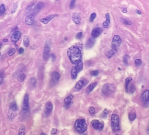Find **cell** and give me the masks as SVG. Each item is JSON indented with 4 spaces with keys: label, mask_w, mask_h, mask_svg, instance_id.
<instances>
[{
    "label": "cell",
    "mask_w": 149,
    "mask_h": 135,
    "mask_svg": "<svg viewBox=\"0 0 149 135\" xmlns=\"http://www.w3.org/2000/svg\"><path fill=\"white\" fill-rule=\"evenodd\" d=\"M67 55L73 64H77L82 61V53L80 48L77 45H72L69 48Z\"/></svg>",
    "instance_id": "6da1fadb"
},
{
    "label": "cell",
    "mask_w": 149,
    "mask_h": 135,
    "mask_svg": "<svg viewBox=\"0 0 149 135\" xmlns=\"http://www.w3.org/2000/svg\"><path fill=\"white\" fill-rule=\"evenodd\" d=\"M74 128L79 133H84L87 129V125L86 121L83 119H77L75 122Z\"/></svg>",
    "instance_id": "7a4b0ae2"
},
{
    "label": "cell",
    "mask_w": 149,
    "mask_h": 135,
    "mask_svg": "<svg viewBox=\"0 0 149 135\" xmlns=\"http://www.w3.org/2000/svg\"><path fill=\"white\" fill-rule=\"evenodd\" d=\"M111 127L114 132L120 130V118L116 114H112L111 116Z\"/></svg>",
    "instance_id": "3957f363"
},
{
    "label": "cell",
    "mask_w": 149,
    "mask_h": 135,
    "mask_svg": "<svg viewBox=\"0 0 149 135\" xmlns=\"http://www.w3.org/2000/svg\"><path fill=\"white\" fill-rule=\"evenodd\" d=\"M115 89V86L113 84L107 83L103 86L102 91L104 95L109 96L114 92Z\"/></svg>",
    "instance_id": "277c9868"
},
{
    "label": "cell",
    "mask_w": 149,
    "mask_h": 135,
    "mask_svg": "<svg viewBox=\"0 0 149 135\" xmlns=\"http://www.w3.org/2000/svg\"><path fill=\"white\" fill-rule=\"evenodd\" d=\"M141 101L144 108L149 107V90L148 89L143 91L141 95Z\"/></svg>",
    "instance_id": "5b68a950"
},
{
    "label": "cell",
    "mask_w": 149,
    "mask_h": 135,
    "mask_svg": "<svg viewBox=\"0 0 149 135\" xmlns=\"http://www.w3.org/2000/svg\"><path fill=\"white\" fill-rule=\"evenodd\" d=\"M122 42V40L121 37L118 35H115L114 36L112 41V48L115 52L118 51V49L120 45H121Z\"/></svg>",
    "instance_id": "8992f818"
},
{
    "label": "cell",
    "mask_w": 149,
    "mask_h": 135,
    "mask_svg": "<svg viewBox=\"0 0 149 135\" xmlns=\"http://www.w3.org/2000/svg\"><path fill=\"white\" fill-rule=\"evenodd\" d=\"M91 125L95 129L102 130L104 128V124L99 120H93L91 121Z\"/></svg>",
    "instance_id": "52a82bcc"
},
{
    "label": "cell",
    "mask_w": 149,
    "mask_h": 135,
    "mask_svg": "<svg viewBox=\"0 0 149 135\" xmlns=\"http://www.w3.org/2000/svg\"><path fill=\"white\" fill-rule=\"evenodd\" d=\"M28 109H29V96L27 93H25L23 99L22 110L23 112H26Z\"/></svg>",
    "instance_id": "ba28073f"
},
{
    "label": "cell",
    "mask_w": 149,
    "mask_h": 135,
    "mask_svg": "<svg viewBox=\"0 0 149 135\" xmlns=\"http://www.w3.org/2000/svg\"><path fill=\"white\" fill-rule=\"evenodd\" d=\"M88 83V81L85 79H81L78 81L77 83H76L75 86L74 87V91H79L84 86H85Z\"/></svg>",
    "instance_id": "9c48e42d"
},
{
    "label": "cell",
    "mask_w": 149,
    "mask_h": 135,
    "mask_svg": "<svg viewBox=\"0 0 149 135\" xmlns=\"http://www.w3.org/2000/svg\"><path fill=\"white\" fill-rule=\"evenodd\" d=\"M50 47L48 44L46 43L45 46H44L43 53V57L44 61H46L49 60L50 56Z\"/></svg>",
    "instance_id": "30bf717a"
},
{
    "label": "cell",
    "mask_w": 149,
    "mask_h": 135,
    "mask_svg": "<svg viewBox=\"0 0 149 135\" xmlns=\"http://www.w3.org/2000/svg\"><path fill=\"white\" fill-rule=\"evenodd\" d=\"M44 7V3L43 2H38L37 3L35 6V7L33 9V10L32 11L31 14L34 15L35 17L36 16V15L38 14V13L41 10V9L43 8Z\"/></svg>",
    "instance_id": "8fae6325"
},
{
    "label": "cell",
    "mask_w": 149,
    "mask_h": 135,
    "mask_svg": "<svg viewBox=\"0 0 149 135\" xmlns=\"http://www.w3.org/2000/svg\"><path fill=\"white\" fill-rule=\"evenodd\" d=\"M72 20L77 26H79L81 22L80 13H79V12H75V13H74L72 14Z\"/></svg>",
    "instance_id": "7c38bea8"
},
{
    "label": "cell",
    "mask_w": 149,
    "mask_h": 135,
    "mask_svg": "<svg viewBox=\"0 0 149 135\" xmlns=\"http://www.w3.org/2000/svg\"><path fill=\"white\" fill-rule=\"evenodd\" d=\"M21 36V32H19L18 31H15V32H14L13 34H12L11 37L12 42L13 43H16L17 42H18V40H20Z\"/></svg>",
    "instance_id": "4fadbf2b"
},
{
    "label": "cell",
    "mask_w": 149,
    "mask_h": 135,
    "mask_svg": "<svg viewBox=\"0 0 149 135\" xmlns=\"http://www.w3.org/2000/svg\"><path fill=\"white\" fill-rule=\"evenodd\" d=\"M103 32V30L101 27H96L91 32V36L93 38L95 39L99 37Z\"/></svg>",
    "instance_id": "5bb4252c"
},
{
    "label": "cell",
    "mask_w": 149,
    "mask_h": 135,
    "mask_svg": "<svg viewBox=\"0 0 149 135\" xmlns=\"http://www.w3.org/2000/svg\"><path fill=\"white\" fill-rule=\"evenodd\" d=\"M35 16L32 14H28L27 16L25 18V22L28 26H32L34 23Z\"/></svg>",
    "instance_id": "9a60e30c"
},
{
    "label": "cell",
    "mask_w": 149,
    "mask_h": 135,
    "mask_svg": "<svg viewBox=\"0 0 149 135\" xmlns=\"http://www.w3.org/2000/svg\"><path fill=\"white\" fill-rule=\"evenodd\" d=\"M56 16H58V15H56V14L50 15H48V16H47L45 18H41L40 21L44 24H47V23L50 22L51 21L52 19H53V18H54L55 17H56Z\"/></svg>",
    "instance_id": "2e32d148"
},
{
    "label": "cell",
    "mask_w": 149,
    "mask_h": 135,
    "mask_svg": "<svg viewBox=\"0 0 149 135\" xmlns=\"http://www.w3.org/2000/svg\"><path fill=\"white\" fill-rule=\"evenodd\" d=\"M52 109H53V105L52 102L51 101H47L45 105V111H44L45 114L46 116H49L51 114V112Z\"/></svg>",
    "instance_id": "e0dca14e"
},
{
    "label": "cell",
    "mask_w": 149,
    "mask_h": 135,
    "mask_svg": "<svg viewBox=\"0 0 149 135\" xmlns=\"http://www.w3.org/2000/svg\"><path fill=\"white\" fill-rule=\"evenodd\" d=\"M60 78V74L57 71L53 72L51 76V81L53 83H56L58 82Z\"/></svg>",
    "instance_id": "ac0fdd59"
},
{
    "label": "cell",
    "mask_w": 149,
    "mask_h": 135,
    "mask_svg": "<svg viewBox=\"0 0 149 135\" xmlns=\"http://www.w3.org/2000/svg\"><path fill=\"white\" fill-rule=\"evenodd\" d=\"M95 42H96V40L93 37L88 39L85 44V48L88 49L92 48L94 46Z\"/></svg>",
    "instance_id": "d6986e66"
},
{
    "label": "cell",
    "mask_w": 149,
    "mask_h": 135,
    "mask_svg": "<svg viewBox=\"0 0 149 135\" xmlns=\"http://www.w3.org/2000/svg\"><path fill=\"white\" fill-rule=\"evenodd\" d=\"M18 110V106L17 103H16V102H12L10 104V106H9V112L17 114V112Z\"/></svg>",
    "instance_id": "ffe728a7"
},
{
    "label": "cell",
    "mask_w": 149,
    "mask_h": 135,
    "mask_svg": "<svg viewBox=\"0 0 149 135\" xmlns=\"http://www.w3.org/2000/svg\"><path fill=\"white\" fill-rule=\"evenodd\" d=\"M105 18H106V21L105 22H104L102 24L103 27L104 28L108 27L109 25L110 24V22H111L110 16L109 13H106L105 14Z\"/></svg>",
    "instance_id": "44dd1931"
},
{
    "label": "cell",
    "mask_w": 149,
    "mask_h": 135,
    "mask_svg": "<svg viewBox=\"0 0 149 135\" xmlns=\"http://www.w3.org/2000/svg\"><path fill=\"white\" fill-rule=\"evenodd\" d=\"M74 96L72 95V94H70V95L67 97H66L64 99V103L65 106H69L70 104L72 99L73 98Z\"/></svg>",
    "instance_id": "7402d4cb"
},
{
    "label": "cell",
    "mask_w": 149,
    "mask_h": 135,
    "mask_svg": "<svg viewBox=\"0 0 149 135\" xmlns=\"http://www.w3.org/2000/svg\"><path fill=\"white\" fill-rule=\"evenodd\" d=\"M78 72L76 70L75 67H73L71 70V76L72 79H75L77 78Z\"/></svg>",
    "instance_id": "603a6c76"
},
{
    "label": "cell",
    "mask_w": 149,
    "mask_h": 135,
    "mask_svg": "<svg viewBox=\"0 0 149 135\" xmlns=\"http://www.w3.org/2000/svg\"><path fill=\"white\" fill-rule=\"evenodd\" d=\"M132 80V78L131 77H128L126 78L125 79V92L126 93L128 92L129 91V84L130 83V82H131Z\"/></svg>",
    "instance_id": "cb8c5ba5"
},
{
    "label": "cell",
    "mask_w": 149,
    "mask_h": 135,
    "mask_svg": "<svg viewBox=\"0 0 149 135\" xmlns=\"http://www.w3.org/2000/svg\"><path fill=\"white\" fill-rule=\"evenodd\" d=\"M97 84V82H93L92 84H90L88 87L87 89V92L88 93H90L91 92H92L93 91V90L94 89V88L96 87Z\"/></svg>",
    "instance_id": "d4e9b609"
},
{
    "label": "cell",
    "mask_w": 149,
    "mask_h": 135,
    "mask_svg": "<svg viewBox=\"0 0 149 135\" xmlns=\"http://www.w3.org/2000/svg\"><path fill=\"white\" fill-rule=\"evenodd\" d=\"M36 1H33L31 3L28 5V7H27L26 11L27 12H30V11H32L33 10V9H34V8L35 7V5L36 3Z\"/></svg>",
    "instance_id": "484cf974"
},
{
    "label": "cell",
    "mask_w": 149,
    "mask_h": 135,
    "mask_svg": "<svg viewBox=\"0 0 149 135\" xmlns=\"http://www.w3.org/2000/svg\"><path fill=\"white\" fill-rule=\"evenodd\" d=\"M83 64L82 62H80L78 63L77 64H75V65L74 66L76 70H77V71L78 72V73L80 72L82 70V69H83Z\"/></svg>",
    "instance_id": "4316f807"
},
{
    "label": "cell",
    "mask_w": 149,
    "mask_h": 135,
    "mask_svg": "<svg viewBox=\"0 0 149 135\" xmlns=\"http://www.w3.org/2000/svg\"><path fill=\"white\" fill-rule=\"evenodd\" d=\"M23 44L25 47L29 46L30 45V40L27 36H24L23 37Z\"/></svg>",
    "instance_id": "83f0119b"
},
{
    "label": "cell",
    "mask_w": 149,
    "mask_h": 135,
    "mask_svg": "<svg viewBox=\"0 0 149 135\" xmlns=\"http://www.w3.org/2000/svg\"><path fill=\"white\" fill-rule=\"evenodd\" d=\"M30 85L33 88H35L37 84V80L36 78H35L34 77L31 78L30 81Z\"/></svg>",
    "instance_id": "f1b7e54d"
},
{
    "label": "cell",
    "mask_w": 149,
    "mask_h": 135,
    "mask_svg": "<svg viewBox=\"0 0 149 135\" xmlns=\"http://www.w3.org/2000/svg\"><path fill=\"white\" fill-rule=\"evenodd\" d=\"M137 118V115L134 112H131L129 114V119L131 121H134Z\"/></svg>",
    "instance_id": "f546056e"
},
{
    "label": "cell",
    "mask_w": 149,
    "mask_h": 135,
    "mask_svg": "<svg viewBox=\"0 0 149 135\" xmlns=\"http://www.w3.org/2000/svg\"><path fill=\"white\" fill-rule=\"evenodd\" d=\"M18 135H25V127L23 125H21L19 129Z\"/></svg>",
    "instance_id": "4dcf8cb0"
},
{
    "label": "cell",
    "mask_w": 149,
    "mask_h": 135,
    "mask_svg": "<svg viewBox=\"0 0 149 135\" xmlns=\"http://www.w3.org/2000/svg\"><path fill=\"white\" fill-rule=\"evenodd\" d=\"M115 53V51L112 49V50H110V51L106 52L105 54L107 58H108L109 59H110V58H111L114 55Z\"/></svg>",
    "instance_id": "1f68e13d"
},
{
    "label": "cell",
    "mask_w": 149,
    "mask_h": 135,
    "mask_svg": "<svg viewBox=\"0 0 149 135\" xmlns=\"http://www.w3.org/2000/svg\"><path fill=\"white\" fill-rule=\"evenodd\" d=\"M25 77H26V74H24V73H22V74H20V76H19L18 77V80L19 82H22L24 80Z\"/></svg>",
    "instance_id": "d6a6232c"
},
{
    "label": "cell",
    "mask_w": 149,
    "mask_h": 135,
    "mask_svg": "<svg viewBox=\"0 0 149 135\" xmlns=\"http://www.w3.org/2000/svg\"><path fill=\"white\" fill-rule=\"evenodd\" d=\"M4 79V72L0 71V85H2Z\"/></svg>",
    "instance_id": "836d02e7"
},
{
    "label": "cell",
    "mask_w": 149,
    "mask_h": 135,
    "mask_svg": "<svg viewBox=\"0 0 149 135\" xmlns=\"http://www.w3.org/2000/svg\"><path fill=\"white\" fill-rule=\"evenodd\" d=\"M129 56L127 54H125L123 58V61L124 62L125 65H128L129 63Z\"/></svg>",
    "instance_id": "e575fe53"
},
{
    "label": "cell",
    "mask_w": 149,
    "mask_h": 135,
    "mask_svg": "<svg viewBox=\"0 0 149 135\" xmlns=\"http://www.w3.org/2000/svg\"><path fill=\"white\" fill-rule=\"evenodd\" d=\"M5 7L4 4H1V6H0V15H2L5 13Z\"/></svg>",
    "instance_id": "d590c367"
},
{
    "label": "cell",
    "mask_w": 149,
    "mask_h": 135,
    "mask_svg": "<svg viewBox=\"0 0 149 135\" xmlns=\"http://www.w3.org/2000/svg\"><path fill=\"white\" fill-rule=\"evenodd\" d=\"M18 5L17 3H14L13 4V8L11 10V14H14L15 13V12L17 11V9H18Z\"/></svg>",
    "instance_id": "8d00e7d4"
},
{
    "label": "cell",
    "mask_w": 149,
    "mask_h": 135,
    "mask_svg": "<svg viewBox=\"0 0 149 135\" xmlns=\"http://www.w3.org/2000/svg\"><path fill=\"white\" fill-rule=\"evenodd\" d=\"M134 63H135V65L137 66V67H139L142 65V61H141V60L139 59H136L134 61Z\"/></svg>",
    "instance_id": "74e56055"
},
{
    "label": "cell",
    "mask_w": 149,
    "mask_h": 135,
    "mask_svg": "<svg viewBox=\"0 0 149 135\" xmlns=\"http://www.w3.org/2000/svg\"><path fill=\"white\" fill-rule=\"evenodd\" d=\"M123 22L126 26H131L132 24V22L128 19H123Z\"/></svg>",
    "instance_id": "f35d334b"
},
{
    "label": "cell",
    "mask_w": 149,
    "mask_h": 135,
    "mask_svg": "<svg viewBox=\"0 0 149 135\" xmlns=\"http://www.w3.org/2000/svg\"><path fill=\"white\" fill-rule=\"evenodd\" d=\"M96 13H94V12H93V13H92L90 15V22H93L95 18H96Z\"/></svg>",
    "instance_id": "ab89813d"
},
{
    "label": "cell",
    "mask_w": 149,
    "mask_h": 135,
    "mask_svg": "<svg viewBox=\"0 0 149 135\" xmlns=\"http://www.w3.org/2000/svg\"><path fill=\"white\" fill-rule=\"evenodd\" d=\"M88 112H89L90 114L93 115L96 113V110H95L94 108L93 107H90L89 109H88Z\"/></svg>",
    "instance_id": "60d3db41"
},
{
    "label": "cell",
    "mask_w": 149,
    "mask_h": 135,
    "mask_svg": "<svg viewBox=\"0 0 149 135\" xmlns=\"http://www.w3.org/2000/svg\"><path fill=\"white\" fill-rule=\"evenodd\" d=\"M15 51H16V50H15V49H14V48H13V49H12L11 50H10L9 51V52H8V55H9V56H12L13 55L14 53H15Z\"/></svg>",
    "instance_id": "b9f144b4"
},
{
    "label": "cell",
    "mask_w": 149,
    "mask_h": 135,
    "mask_svg": "<svg viewBox=\"0 0 149 135\" xmlns=\"http://www.w3.org/2000/svg\"><path fill=\"white\" fill-rule=\"evenodd\" d=\"M91 74L94 77H96L99 74V71L97 70H94L91 72Z\"/></svg>",
    "instance_id": "7bdbcfd3"
},
{
    "label": "cell",
    "mask_w": 149,
    "mask_h": 135,
    "mask_svg": "<svg viewBox=\"0 0 149 135\" xmlns=\"http://www.w3.org/2000/svg\"><path fill=\"white\" fill-rule=\"evenodd\" d=\"M75 0H72V1H71L70 2V8L71 9H73L75 6Z\"/></svg>",
    "instance_id": "ee69618b"
},
{
    "label": "cell",
    "mask_w": 149,
    "mask_h": 135,
    "mask_svg": "<svg viewBox=\"0 0 149 135\" xmlns=\"http://www.w3.org/2000/svg\"><path fill=\"white\" fill-rule=\"evenodd\" d=\"M82 36H83V33L82 32H80L77 34V36H76V38L78 39H80L82 37Z\"/></svg>",
    "instance_id": "f6af8a7d"
},
{
    "label": "cell",
    "mask_w": 149,
    "mask_h": 135,
    "mask_svg": "<svg viewBox=\"0 0 149 135\" xmlns=\"http://www.w3.org/2000/svg\"><path fill=\"white\" fill-rule=\"evenodd\" d=\"M57 132H58V130H57V129L56 128H53L52 130V131H51V134L52 135H55Z\"/></svg>",
    "instance_id": "bcb514c9"
},
{
    "label": "cell",
    "mask_w": 149,
    "mask_h": 135,
    "mask_svg": "<svg viewBox=\"0 0 149 135\" xmlns=\"http://www.w3.org/2000/svg\"><path fill=\"white\" fill-rule=\"evenodd\" d=\"M24 52V49L23 48H20L18 50V53L19 54H22Z\"/></svg>",
    "instance_id": "7dc6e473"
},
{
    "label": "cell",
    "mask_w": 149,
    "mask_h": 135,
    "mask_svg": "<svg viewBox=\"0 0 149 135\" xmlns=\"http://www.w3.org/2000/svg\"><path fill=\"white\" fill-rule=\"evenodd\" d=\"M109 111L108 110L106 109H105L103 111V114L105 115H107V114H109Z\"/></svg>",
    "instance_id": "c3c4849f"
},
{
    "label": "cell",
    "mask_w": 149,
    "mask_h": 135,
    "mask_svg": "<svg viewBox=\"0 0 149 135\" xmlns=\"http://www.w3.org/2000/svg\"><path fill=\"white\" fill-rule=\"evenodd\" d=\"M51 56L52 60H53V61H54L55 60V59H56V56H55V55L54 54H52L51 55Z\"/></svg>",
    "instance_id": "681fc988"
},
{
    "label": "cell",
    "mask_w": 149,
    "mask_h": 135,
    "mask_svg": "<svg viewBox=\"0 0 149 135\" xmlns=\"http://www.w3.org/2000/svg\"><path fill=\"white\" fill-rule=\"evenodd\" d=\"M121 10H122V12H123V13H126V12H127V11H128L127 9H126V8H122Z\"/></svg>",
    "instance_id": "f907efd6"
},
{
    "label": "cell",
    "mask_w": 149,
    "mask_h": 135,
    "mask_svg": "<svg viewBox=\"0 0 149 135\" xmlns=\"http://www.w3.org/2000/svg\"><path fill=\"white\" fill-rule=\"evenodd\" d=\"M147 133L148 135H149V125L148 126V127L147 129Z\"/></svg>",
    "instance_id": "816d5d0a"
},
{
    "label": "cell",
    "mask_w": 149,
    "mask_h": 135,
    "mask_svg": "<svg viewBox=\"0 0 149 135\" xmlns=\"http://www.w3.org/2000/svg\"><path fill=\"white\" fill-rule=\"evenodd\" d=\"M137 13H138V14H142V12H141L140 11L137 10Z\"/></svg>",
    "instance_id": "f5cc1de1"
},
{
    "label": "cell",
    "mask_w": 149,
    "mask_h": 135,
    "mask_svg": "<svg viewBox=\"0 0 149 135\" xmlns=\"http://www.w3.org/2000/svg\"><path fill=\"white\" fill-rule=\"evenodd\" d=\"M8 41V40L7 39H5L3 40V42H7Z\"/></svg>",
    "instance_id": "db71d44e"
},
{
    "label": "cell",
    "mask_w": 149,
    "mask_h": 135,
    "mask_svg": "<svg viewBox=\"0 0 149 135\" xmlns=\"http://www.w3.org/2000/svg\"><path fill=\"white\" fill-rule=\"evenodd\" d=\"M2 43L0 42V49H1V48H2Z\"/></svg>",
    "instance_id": "11a10c76"
},
{
    "label": "cell",
    "mask_w": 149,
    "mask_h": 135,
    "mask_svg": "<svg viewBox=\"0 0 149 135\" xmlns=\"http://www.w3.org/2000/svg\"><path fill=\"white\" fill-rule=\"evenodd\" d=\"M46 135L45 134H44V133H41V135Z\"/></svg>",
    "instance_id": "9f6ffc18"
},
{
    "label": "cell",
    "mask_w": 149,
    "mask_h": 135,
    "mask_svg": "<svg viewBox=\"0 0 149 135\" xmlns=\"http://www.w3.org/2000/svg\"><path fill=\"white\" fill-rule=\"evenodd\" d=\"M0 56H1V53H0Z\"/></svg>",
    "instance_id": "6f0895ef"
},
{
    "label": "cell",
    "mask_w": 149,
    "mask_h": 135,
    "mask_svg": "<svg viewBox=\"0 0 149 135\" xmlns=\"http://www.w3.org/2000/svg\"></svg>",
    "instance_id": "680465c9"
}]
</instances>
